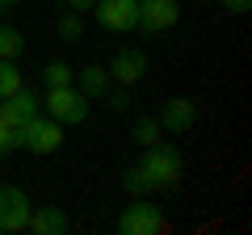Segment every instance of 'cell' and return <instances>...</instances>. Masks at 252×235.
Returning <instances> with one entry per match:
<instances>
[{"label":"cell","instance_id":"obj_7","mask_svg":"<svg viewBox=\"0 0 252 235\" xmlns=\"http://www.w3.org/2000/svg\"><path fill=\"white\" fill-rule=\"evenodd\" d=\"M181 21V0H139V29L164 34Z\"/></svg>","mask_w":252,"mask_h":235},{"label":"cell","instance_id":"obj_22","mask_svg":"<svg viewBox=\"0 0 252 235\" xmlns=\"http://www.w3.org/2000/svg\"><path fill=\"white\" fill-rule=\"evenodd\" d=\"M63 4H67V9H72V13H89L93 4H97V0H63Z\"/></svg>","mask_w":252,"mask_h":235},{"label":"cell","instance_id":"obj_23","mask_svg":"<svg viewBox=\"0 0 252 235\" xmlns=\"http://www.w3.org/2000/svg\"><path fill=\"white\" fill-rule=\"evenodd\" d=\"M21 0H0V13H9V9H17Z\"/></svg>","mask_w":252,"mask_h":235},{"label":"cell","instance_id":"obj_6","mask_svg":"<svg viewBox=\"0 0 252 235\" xmlns=\"http://www.w3.org/2000/svg\"><path fill=\"white\" fill-rule=\"evenodd\" d=\"M30 210H34V202H30V193L21 185H0V235L26 231Z\"/></svg>","mask_w":252,"mask_h":235},{"label":"cell","instance_id":"obj_15","mask_svg":"<svg viewBox=\"0 0 252 235\" xmlns=\"http://www.w3.org/2000/svg\"><path fill=\"white\" fill-rule=\"evenodd\" d=\"M160 135H164L160 118H139L135 126H130V139H135L139 147H152V143H160Z\"/></svg>","mask_w":252,"mask_h":235},{"label":"cell","instance_id":"obj_20","mask_svg":"<svg viewBox=\"0 0 252 235\" xmlns=\"http://www.w3.org/2000/svg\"><path fill=\"white\" fill-rule=\"evenodd\" d=\"M105 101H109V109H114V114H122V109L130 105V92L118 84V88H109V92H105Z\"/></svg>","mask_w":252,"mask_h":235},{"label":"cell","instance_id":"obj_2","mask_svg":"<svg viewBox=\"0 0 252 235\" xmlns=\"http://www.w3.org/2000/svg\"><path fill=\"white\" fill-rule=\"evenodd\" d=\"M147 168V176L156 181V189H172V185L181 181V172H185V160H181V151L172 143H152L143 147V160H139Z\"/></svg>","mask_w":252,"mask_h":235},{"label":"cell","instance_id":"obj_3","mask_svg":"<svg viewBox=\"0 0 252 235\" xmlns=\"http://www.w3.org/2000/svg\"><path fill=\"white\" fill-rule=\"evenodd\" d=\"M114 227H118L122 235H160L164 227H168V218H164V210L156 206L152 198H135L122 214H118Z\"/></svg>","mask_w":252,"mask_h":235},{"label":"cell","instance_id":"obj_4","mask_svg":"<svg viewBox=\"0 0 252 235\" xmlns=\"http://www.w3.org/2000/svg\"><path fill=\"white\" fill-rule=\"evenodd\" d=\"M63 147V126L46 114H34L21 126V151L26 155H55Z\"/></svg>","mask_w":252,"mask_h":235},{"label":"cell","instance_id":"obj_18","mask_svg":"<svg viewBox=\"0 0 252 235\" xmlns=\"http://www.w3.org/2000/svg\"><path fill=\"white\" fill-rule=\"evenodd\" d=\"M21 151V122H9V118H0V160L4 155Z\"/></svg>","mask_w":252,"mask_h":235},{"label":"cell","instance_id":"obj_1","mask_svg":"<svg viewBox=\"0 0 252 235\" xmlns=\"http://www.w3.org/2000/svg\"><path fill=\"white\" fill-rule=\"evenodd\" d=\"M89 109H93V101L84 97L76 84L46 88V97H42V114L55 118L59 126H80V122H89Z\"/></svg>","mask_w":252,"mask_h":235},{"label":"cell","instance_id":"obj_13","mask_svg":"<svg viewBox=\"0 0 252 235\" xmlns=\"http://www.w3.org/2000/svg\"><path fill=\"white\" fill-rule=\"evenodd\" d=\"M122 189L130 193V198H152V193H156V181L147 176L143 164H130V168L122 172Z\"/></svg>","mask_w":252,"mask_h":235},{"label":"cell","instance_id":"obj_9","mask_svg":"<svg viewBox=\"0 0 252 235\" xmlns=\"http://www.w3.org/2000/svg\"><path fill=\"white\" fill-rule=\"evenodd\" d=\"M147 76V55L139 51V46H126V51L114 55V63H109V80L122 84V88H130V84H139Z\"/></svg>","mask_w":252,"mask_h":235},{"label":"cell","instance_id":"obj_11","mask_svg":"<svg viewBox=\"0 0 252 235\" xmlns=\"http://www.w3.org/2000/svg\"><path fill=\"white\" fill-rule=\"evenodd\" d=\"M72 84H76V88H80L89 101H101L109 88H114V80H109V67H101V63H84L80 72H76Z\"/></svg>","mask_w":252,"mask_h":235},{"label":"cell","instance_id":"obj_5","mask_svg":"<svg viewBox=\"0 0 252 235\" xmlns=\"http://www.w3.org/2000/svg\"><path fill=\"white\" fill-rule=\"evenodd\" d=\"M89 13L109 34H130V29H139V0H97Z\"/></svg>","mask_w":252,"mask_h":235},{"label":"cell","instance_id":"obj_14","mask_svg":"<svg viewBox=\"0 0 252 235\" xmlns=\"http://www.w3.org/2000/svg\"><path fill=\"white\" fill-rule=\"evenodd\" d=\"M17 88H26V76H21L17 59H0V101L13 97Z\"/></svg>","mask_w":252,"mask_h":235},{"label":"cell","instance_id":"obj_21","mask_svg":"<svg viewBox=\"0 0 252 235\" xmlns=\"http://www.w3.org/2000/svg\"><path fill=\"white\" fill-rule=\"evenodd\" d=\"M219 4H223L227 13H235V17H244V13L252 9V0H219Z\"/></svg>","mask_w":252,"mask_h":235},{"label":"cell","instance_id":"obj_16","mask_svg":"<svg viewBox=\"0 0 252 235\" xmlns=\"http://www.w3.org/2000/svg\"><path fill=\"white\" fill-rule=\"evenodd\" d=\"M76 80V67H67L63 59H51V63L42 67V84L46 88H63V84H72Z\"/></svg>","mask_w":252,"mask_h":235},{"label":"cell","instance_id":"obj_17","mask_svg":"<svg viewBox=\"0 0 252 235\" xmlns=\"http://www.w3.org/2000/svg\"><path fill=\"white\" fill-rule=\"evenodd\" d=\"M21 51H26V38H21V29L0 21V59H17Z\"/></svg>","mask_w":252,"mask_h":235},{"label":"cell","instance_id":"obj_10","mask_svg":"<svg viewBox=\"0 0 252 235\" xmlns=\"http://www.w3.org/2000/svg\"><path fill=\"white\" fill-rule=\"evenodd\" d=\"M34 114H42V97H34L30 88H17L13 97L0 101V118H9V122H21L26 126Z\"/></svg>","mask_w":252,"mask_h":235},{"label":"cell","instance_id":"obj_12","mask_svg":"<svg viewBox=\"0 0 252 235\" xmlns=\"http://www.w3.org/2000/svg\"><path fill=\"white\" fill-rule=\"evenodd\" d=\"M26 231H34V235H63L67 231V214H63L59 206H34Z\"/></svg>","mask_w":252,"mask_h":235},{"label":"cell","instance_id":"obj_19","mask_svg":"<svg viewBox=\"0 0 252 235\" xmlns=\"http://www.w3.org/2000/svg\"><path fill=\"white\" fill-rule=\"evenodd\" d=\"M55 29H59L63 42H80V38H84V13H72V9H67V13L59 17V26H55Z\"/></svg>","mask_w":252,"mask_h":235},{"label":"cell","instance_id":"obj_8","mask_svg":"<svg viewBox=\"0 0 252 235\" xmlns=\"http://www.w3.org/2000/svg\"><path fill=\"white\" fill-rule=\"evenodd\" d=\"M193 122H198V105H193L189 97H168V101L160 105V126H164V135H189Z\"/></svg>","mask_w":252,"mask_h":235}]
</instances>
